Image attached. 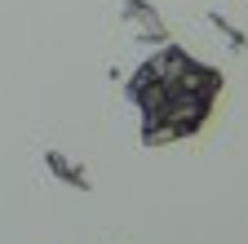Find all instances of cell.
<instances>
[{
  "mask_svg": "<svg viewBox=\"0 0 248 244\" xmlns=\"http://www.w3.org/2000/svg\"><path fill=\"white\" fill-rule=\"evenodd\" d=\"M222 94V71L204 67L186 49L169 45L164 53L146 58L129 80V102L142 115V142L160 146L204 129L213 102Z\"/></svg>",
  "mask_w": 248,
  "mask_h": 244,
  "instance_id": "6da1fadb",
  "label": "cell"
}]
</instances>
